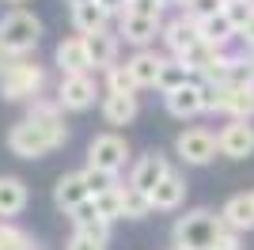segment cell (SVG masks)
<instances>
[{"instance_id":"obj_1","label":"cell","mask_w":254,"mask_h":250,"mask_svg":"<svg viewBox=\"0 0 254 250\" xmlns=\"http://www.w3.org/2000/svg\"><path fill=\"white\" fill-rule=\"evenodd\" d=\"M68 140L64 118H23L8 129V152L19 159H42Z\"/></svg>"},{"instance_id":"obj_2","label":"cell","mask_w":254,"mask_h":250,"mask_svg":"<svg viewBox=\"0 0 254 250\" xmlns=\"http://www.w3.org/2000/svg\"><path fill=\"white\" fill-rule=\"evenodd\" d=\"M205 114L254 122V83H205Z\"/></svg>"},{"instance_id":"obj_3","label":"cell","mask_w":254,"mask_h":250,"mask_svg":"<svg viewBox=\"0 0 254 250\" xmlns=\"http://www.w3.org/2000/svg\"><path fill=\"white\" fill-rule=\"evenodd\" d=\"M216 228H220V212L193 208V212H186V216L175 220V228H171V243H175L179 250H209Z\"/></svg>"},{"instance_id":"obj_4","label":"cell","mask_w":254,"mask_h":250,"mask_svg":"<svg viewBox=\"0 0 254 250\" xmlns=\"http://www.w3.org/2000/svg\"><path fill=\"white\" fill-rule=\"evenodd\" d=\"M38 38H42V19L38 15H31L27 8H11L4 19H0V46L11 53H34V46H38Z\"/></svg>"},{"instance_id":"obj_5","label":"cell","mask_w":254,"mask_h":250,"mask_svg":"<svg viewBox=\"0 0 254 250\" xmlns=\"http://www.w3.org/2000/svg\"><path fill=\"white\" fill-rule=\"evenodd\" d=\"M46 87V68L31 57H23L11 72L0 76V99L4 103H31L34 95H42Z\"/></svg>"},{"instance_id":"obj_6","label":"cell","mask_w":254,"mask_h":250,"mask_svg":"<svg viewBox=\"0 0 254 250\" xmlns=\"http://www.w3.org/2000/svg\"><path fill=\"white\" fill-rule=\"evenodd\" d=\"M175 156L186 167H209L212 159L220 156V144H216V133L209 125H190L175 136Z\"/></svg>"},{"instance_id":"obj_7","label":"cell","mask_w":254,"mask_h":250,"mask_svg":"<svg viewBox=\"0 0 254 250\" xmlns=\"http://www.w3.org/2000/svg\"><path fill=\"white\" fill-rule=\"evenodd\" d=\"M87 163L103 167V171H110V175H122V171L129 167V140L118 133V129L91 136V144H87Z\"/></svg>"},{"instance_id":"obj_8","label":"cell","mask_w":254,"mask_h":250,"mask_svg":"<svg viewBox=\"0 0 254 250\" xmlns=\"http://www.w3.org/2000/svg\"><path fill=\"white\" fill-rule=\"evenodd\" d=\"M57 103H61L64 114H84L95 106V95H99V83L91 72H76V76H61L57 83Z\"/></svg>"},{"instance_id":"obj_9","label":"cell","mask_w":254,"mask_h":250,"mask_svg":"<svg viewBox=\"0 0 254 250\" xmlns=\"http://www.w3.org/2000/svg\"><path fill=\"white\" fill-rule=\"evenodd\" d=\"M159 34H163V19L137 15V11H122L118 15V38L126 46H133V50H148Z\"/></svg>"},{"instance_id":"obj_10","label":"cell","mask_w":254,"mask_h":250,"mask_svg":"<svg viewBox=\"0 0 254 250\" xmlns=\"http://www.w3.org/2000/svg\"><path fill=\"white\" fill-rule=\"evenodd\" d=\"M216 144H220L224 159H251L254 156V125L239 122V118H228L216 133Z\"/></svg>"},{"instance_id":"obj_11","label":"cell","mask_w":254,"mask_h":250,"mask_svg":"<svg viewBox=\"0 0 254 250\" xmlns=\"http://www.w3.org/2000/svg\"><path fill=\"white\" fill-rule=\"evenodd\" d=\"M163 106H167V114L179 118V122L201 118L205 114V80H190V83H182L179 91L163 95Z\"/></svg>"},{"instance_id":"obj_12","label":"cell","mask_w":254,"mask_h":250,"mask_svg":"<svg viewBox=\"0 0 254 250\" xmlns=\"http://www.w3.org/2000/svg\"><path fill=\"white\" fill-rule=\"evenodd\" d=\"M171 171H175V167H171V159L163 156V152H144L137 163L129 167V178H126V182H129V186H137V189H144V193H152V189H156Z\"/></svg>"},{"instance_id":"obj_13","label":"cell","mask_w":254,"mask_h":250,"mask_svg":"<svg viewBox=\"0 0 254 250\" xmlns=\"http://www.w3.org/2000/svg\"><path fill=\"white\" fill-rule=\"evenodd\" d=\"M163 46L171 50V57H182V53L190 50V46H197L201 42V34H197V19H193L190 11H179L175 19L163 23Z\"/></svg>"},{"instance_id":"obj_14","label":"cell","mask_w":254,"mask_h":250,"mask_svg":"<svg viewBox=\"0 0 254 250\" xmlns=\"http://www.w3.org/2000/svg\"><path fill=\"white\" fill-rule=\"evenodd\" d=\"M53 64L61 68V76L91 72V53H87V38H84V34L61 38V42H57V50H53Z\"/></svg>"},{"instance_id":"obj_15","label":"cell","mask_w":254,"mask_h":250,"mask_svg":"<svg viewBox=\"0 0 254 250\" xmlns=\"http://www.w3.org/2000/svg\"><path fill=\"white\" fill-rule=\"evenodd\" d=\"M163 64H167V57H163V53H156L152 46H148V50H133V53L126 57V68H129V76H133V83H137L140 91L159 83Z\"/></svg>"},{"instance_id":"obj_16","label":"cell","mask_w":254,"mask_h":250,"mask_svg":"<svg viewBox=\"0 0 254 250\" xmlns=\"http://www.w3.org/2000/svg\"><path fill=\"white\" fill-rule=\"evenodd\" d=\"M99 110H103V122L110 125V129H122V125L137 122L140 99H137V95H114V91H106L103 103H99Z\"/></svg>"},{"instance_id":"obj_17","label":"cell","mask_w":254,"mask_h":250,"mask_svg":"<svg viewBox=\"0 0 254 250\" xmlns=\"http://www.w3.org/2000/svg\"><path fill=\"white\" fill-rule=\"evenodd\" d=\"M68 220H72V231H84V235H95V239L110 243V228H114V224L99 212L95 197H87L84 205H76L72 212H68Z\"/></svg>"},{"instance_id":"obj_18","label":"cell","mask_w":254,"mask_h":250,"mask_svg":"<svg viewBox=\"0 0 254 250\" xmlns=\"http://www.w3.org/2000/svg\"><path fill=\"white\" fill-rule=\"evenodd\" d=\"M186 193H190L186 175H182V171H171V175L152 189V208H156V212H175V208H182Z\"/></svg>"},{"instance_id":"obj_19","label":"cell","mask_w":254,"mask_h":250,"mask_svg":"<svg viewBox=\"0 0 254 250\" xmlns=\"http://www.w3.org/2000/svg\"><path fill=\"white\" fill-rule=\"evenodd\" d=\"M87 38V53H91V68L95 72H106V68H114L118 64V50H122V38L118 31H99V34H84Z\"/></svg>"},{"instance_id":"obj_20","label":"cell","mask_w":254,"mask_h":250,"mask_svg":"<svg viewBox=\"0 0 254 250\" xmlns=\"http://www.w3.org/2000/svg\"><path fill=\"white\" fill-rule=\"evenodd\" d=\"M220 224L235 231H254V193H232V197L220 205Z\"/></svg>"},{"instance_id":"obj_21","label":"cell","mask_w":254,"mask_h":250,"mask_svg":"<svg viewBox=\"0 0 254 250\" xmlns=\"http://www.w3.org/2000/svg\"><path fill=\"white\" fill-rule=\"evenodd\" d=\"M91 197L87 193V182L80 171H68V175L57 178V186H53V205L61 208V212H72L76 205H84V201Z\"/></svg>"},{"instance_id":"obj_22","label":"cell","mask_w":254,"mask_h":250,"mask_svg":"<svg viewBox=\"0 0 254 250\" xmlns=\"http://www.w3.org/2000/svg\"><path fill=\"white\" fill-rule=\"evenodd\" d=\"M197 34H201V42H209V46H216V50H228V46L239 38L235 23L228 19V11H216V15L197 19Z\"/></svg>"},{"instance_id":"obj_23","label":"cell","mask_w":254,"mask_h":250,"mask_svg":"<svg viewBox=\"0 0 254 250\" xmlns=\"http://www.w3.org/2000/svg\"><path fill=\"white\" fill-rule=\"evenodd\" d=\"M27 201H31V189H27L23 178H15V175L0 178V216H4V220L19 216L23 208H27Z\"/></svg>"},{"instance_id":"obj_24","label":"cell","mask_w":254,"mask_h":250,"mask_svg":"<svg viewBox=\"0 0 254 250\" xmlns=\"http://www.w3.org/2000/svg\"><path fill=\"white\" fill-rule=\"evenodd\" d=\"M228 50H216V46H209V42H197V46H190V50L182 53L179 61L186 64V68H190L193 76H197V80H205V76L212 72V68H216V64H220V57Z\"/></svg>"},{"instance_id":"obj_25","label":"cell","mask_w":254,"mask_h":250,"mask_svg":"<svg viewBox=\"0 0 254 250\" xmlns=\"http://www.w3.org/2000/svg\"><path fill=\"white\" fill-rule=\"evenodd\" d=\"M68 15H72L76 34H99V31L110 27V15L99 4H76V8H68Z\"/></svg>"},{"instance_id":"obj_26","label":"cell","mask_w":254,"mask_h":250,"mask_svg":"<svg viewBox=\"0 0 254 250\" xmlns=\"http://www.w3.org/2000/svg\"><path fill=\"white\" fill-rule=\"evenodd\" d=\"M197 80V76L186 68V64L179 61V57H167V64H163V72H159V83H156V91L159 95H171V91H179L182 83H190Z\"/></svg>"},{"instance_id":"obj_27","label":"cell","mask_w":254,"mask_h":250,"mask_svg":"<svg viewBox=\"0 0 254 250\" xmlns=\"http://www.w3.org/2000/svg\"><path fill=\"white\" fill-rule=\"evenodd\" d=\"M122 201H126V220H148L156 208H152V193L122 182Z\"/></svg>"},{"instance_id":"obj_28","label":"cell","mask_w":254,"mask_h":250,"mask_svg":"<svg viewBox=\"0 0 254 250\" xmlns=\"http://www.w3.org/2000/svg\"><path fill=\"white\" fill-rule=\"evenodd\" d=\"M38 243L11 220H0V250H34Z\"/></svg>"},{"instance_id":"obj_29","label":"cell","mask_w":254,"mask_h":250,"mask_svg":"<svg viewBox=\"0 0 254 250\" xmlns=\"http://www.w3.org/2000/svg\"><path fill=\"white\" fill-rule=\"evenodd\" d=\"M103 76H106V91H114V95H137V91H140L137 83H133V76H129V68H126L122 61H118L114 68H106Z\"/></svg>"},{"instance_id":"obj_30","label":"cell","mask_w":254,"mask_h":250,"mask_svg":"<svg viewBox=\"0 0 254 250\" xmlns=\"http://www.w3.org/2000/svg\"><path fill=\"white\" fill-rule=\"evenodd\" d=\"M95 205H99V212H103L110 224L114 220H126V201H122V182H118L114 189H106V193H99L95 197Z\"/></svg>"},{"instance_id":"obj_31","label":"cell","mask_w":254,"mask_h":250,"mask_svg":"<svg viewBox=\"0 0 254 250\" xmlns=\"http://www.w3.org/2000/svg\"><path fill=\"white\" fill-rule=\"evenodd\" d=\"M80 175H84L87 193H91V197H99V193H106V189L118 186V175H110V171H103V167H91V163H87Z\"/></svg>"},{"instance_id":"obj_32","label":"cell","mask_w":254,"mask_h":250,"mask_svg":"<svg viewBox=\"0 0 254 250\" xmlns=\"http://www.w3.org/2000/svg\"><path fill=\"white\" fill-rule=\"evenodd\" d=\"M61 103H57V95H34L31 103H27V118H61Z\"/></svg>"},{"instance_id":"obj_33","label":"cell","mask_w":254,"mask_h":250,"mask_svg":"<svg viewBox=\"0 0 254 250\" xmlns=\"http://www.w3.org/2000/svg\"><path fill=\"white\" fill-rule=\"evenodd\" d=\"M209 250H243V231L228 228V224H220L216 228V235H212Z\"/></svg>"},{"instance_id":"obj_34","label":"cell","mask_w":254,"mask_h":250,"mask_svg":"<svg viewBox=\"0 0 254 250\" xmlns=\"http://www.w3.org/2000/svg\"><path fill=\"white\" fill-rule=\"evenodd\" d=\"M224 11H228V19H232L235 31H239V27L254 15V0H228V4H224Z\"/></svg>"},{"instance_id":"obj_35","label":"cell","mask_w":254,"mask_h":250,"mask_svg":"<svg viewBox=\"0 0 254 250\" xmlns=\"http://www.w3.org/2000/svg\"><path fill=\"white\" fill-rule=\"evenodd\" d=\"M64 250H106V243L95 239V235H84V231H72L68 243H64Z\"/></svg>"},{"instance_id":"obj_36","label":"cell","mask_w":254,"mask_h":250,"mask_svg":"<svg viewBox=\"0 0 254 250\" xmlns=\"http://www.w3.org/2000/svg\"><path fill=\"white\" fill-rule=\"evenodd\" d=\"M224 4H228V0H193L186 11H190L193 19H205V15H216V11H224Z\"/></svg>"},{"instance_id":"obj_37","label":"cell","mask_w":254,"mask_h":250,"mask_svg":"<svg viewBox=\"0 0 254 250\" xmlns=\"http://www.w3.org/2000/svg\"><path fill=\"white\" fill-rule=\"evenodd\" d=\"M126 11H137V15H152V19H163V4L159 0H129Z\"/></svg>"},{"instance_id":"obj_38","label":"cell","mask_w":254,"mask_h":250,"mask_svg":"<svg viewBox=\"0 0 254 250\" xmlns=\"http://www.w3.org/2000/svg\"><path fill=\"white\" fill-rule=\"evenodd\" d=\"M19 61H23V53H11V50H4V46H0V76L11 72V68H15Z\"/></svg>"},{"instance_id":"obj_39","label":"cell","mask_w":254,"mask_h":250,"mask_svg":"<svg viewBox=\"0 0 254 250\" xmlns=\"http://www.w3.org/2000/svg\"><path fill=\"white\" fill-rule=\"evenodd\" d=\"M95 4L106 11V15H122V11L129 8V0H95Z\"/></svg>"},{"instance_id":"obj_40","label":"cell","mask_w":254,"mask_h":250,"mask_svg":"<svg viewBox=\"0 0 254 250\" xmlns=\"http://www.w3.org/2000/svg\"><path fill=\"white\" fill-rule=\"evenodd\" d=\"M239 42H247V50H254V15L239 27Z\"/></svg>"},{"instance_id":"obj_41","label":"cell","mask_w":254,"mask_h":250,"mask_svg":"<svg viewBox=\"0 0 254 250\" xmlns=\"http://www.w3.org/2000/svg\"><path fill=\"white\" fill-rule=\"evenodd\" d=\"M64 4H68V8H76V4H95V0H64Z\"/></svg>"},{"instance_id":"obj_42","label":"cell","mask_w":254,"mask_h":250,"mask_svg":"<svg viewBox=\"0 0 254 250\" xmlns=\"http://www.w3.org/2000/svg\"><path fill=\"white\" fill-rule=\"evenodd\" d=\"M175 4H179V8L186 11V8H190V4H193V0H175Z\"/></svg>"},{"instance_id":"obj_43","label":"cell","mask_w":254,"mask_h":250,"mask_svg":"<svg viewBox=\"0 0 254 250\" xmlns=\"http://www.w3.org/2000/svg\"><path fill=\"white\" fill-rule=\"evenodd\" d=\"M159 4H163V8H167V4H175V0H159Z\"/></svg>"},{"instance_id":"obj_44","label":"cell","mask_w":254,"mask_h":250,"mask_svg":"<svg viewBox=\"0 0 254 250\" xmlns=\"http://www.w3.org/2000/svg\"><path fill=\"white\" fill-rule=\"evenodd\" d=\"M8 4H27V0H8Z\"/></svg>"},{"instance_id":"obj_45","label":"cell","mask_w":254,"mask_h":250,"mask_svg":"<svg viewBox=\"0 0 254 250\" xmlns=\"http://www.w3.org/2000/svg\"><path fill=\"white\" fill-rule=\"evenodd\" d=\"M34 250H42V247H34Z\"/></svg>"},{"instance_id":"obj_46","label":"cell","mask_w":254,"mask_h":250,"mask_svg":"<svg viewBox=\"0 0 254 250\" xmlns=\"http://www.w3.org/2000/svg\"><path fill=\"white\" fill-rule=\"evenodd\" d=\"M171 250H179V247H171Z\"/></svg>"},{"instance_id":"obj_47","label":"cell","mask_w":254,"mask_h":250,"mask_svg":"<svg viewBox=\"0 0 254 250\" xmlns=\"http://www.w3.org/2000/svg\"><path fill=\"white\" fill-rule=\"evenodd\" d=\"M251 193H254V189H251Z\"/></svg>"}]
</instances>
